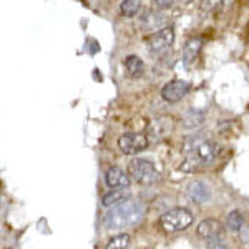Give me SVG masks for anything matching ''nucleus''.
<instances>
[{"mask_svg":"<svg viewBox=\"0 0 249 249\" xmlns=\"http://www.w3.org/2000/svg\"><path fill=\"white\" fill-rule=\"evenodd\" d=\"M144 218V206L140 201L126 199V201L111 206V210L103 218V226L107 230H126L136 226Z\"/></svg>","mask_w":249,"mask_h":249,"instance_id":"obj_1","label":"nucleus"},{"mask_svg":"<svg viewBox=\"0 0 249 249\" xmlns=\"http://www.w3.org/2000/svg\"><path fill=\"white\" fill-rule=\"evenodd\" d=\"M195 214L184 208H175V210L166 211L160 218V228L164 232H179L184 231L193 224Z\"/></svg>","mask_w":249,"mask_h":249,"instance_id":"obj_2","label":"nucleus"},{"mask_svg":"<svg viewBox=\"0 0 249 249\" xmlns=\"http://www.w3.org/2000/svg\"><path fill=\"white\" fill-rule=\"evenodd\" d=\"M128 175L133 181L143 184V186H150V184L160 179V173L155 168V164L143 158L131 160L130 164H128Z\"/></svg>","mask_w":249,"mask_h":249,"instance_id":"obj_3","label":"nucleus"},{"mask_svg":"<svg viewBox=\"0 0 249 249\" xmlns=\"http://www.w3.org/2000/svg\"><path fill=\"white\" fill-rule=\"evenodd\" d=\"M175 43V29L173 27H163L161 30L155 32L150 38H148V48L153 55L161 57Z\"/></svg>","mask_w":249,"mask_h":249,"instance_id":"obj_4","label":"nucleus"},{"mask_svg":"<svg viewBox=\"0 0 249 249\" xmlns=\"http://www.w3.org/2000/svg\"><path fill=\"white\" fill-rule=\"evenodd\" d=\"M148 144V138L143 133H135V131H128V133H123L118 138V148L123 151L124 155H138L142 153L143 150H146Z\"/></svg>","mask_w":249,"mask_h":249,"instance_id":"obj_5","label":"nucleus"},{"mask_svg":"<svg viewBox=\"0 0 249 249\" xmlns=\"http://www.w3.org/2000/svg\"><path fill=\"white\" fill-rule=\"evenodd\" d=\"M191 91V85L184 80H173L161 88V98L168 103H176L183 100Z\"/></svg>","mask_w":249,"mask_h":249,"instance_id":"obj_6","label":"nucleus"},{"mask_svg":"<svg viewBox=\"0 0 249 249\" xmlns=\"http://www.w3.org/2000/svg\"><path fill=\"white\" fill-rule=\"evenodd\" d=\"M190 153L195 155L203 164H210L216 161V158L219 156V146L214 142H210V140H201Z\"/></svg>","mask_w":249,"mask_h":249,"instance_id":"obj_7","label":"nucleus"},{"mask_svg":"<svg viewBox=\"0 0 249 249\" xmlns=\"http://www.w3.org/2000/svg\"><path fill=\"white\" fill-rule=\"evenodd\" d=\"M105 183L108 188L115 190V188H128L131 183V178L126 171H123L122 168L118 166H111L108 168V171L105 173Z\"/></svg>","mask_w":249,"mask_h":249,"instance_id":"obj_8","label":"nucleus"},{"mask_svg":"<svg viewBox=\"0 0 249 249\" xmlns=\"http://www.w3.org/2000/svg\"><path fill=\"white\" fill-rule=\"evenodd\" d=\"M188 196L198 204H206L211 199V190L206 183L203 181H191L186 186Z\"/></svg>","mask_w":249,"mask_h":249,"instance_id":"obj_9","label":"nucleus"},{"mask_svg":"<svg viewBox=\"0 0 249 249\" xmlns=\"http://www.w3.org/2000/svg\"><path fill=\"white\" fill-rule=\"evenodd\" d=\"M221 231H223V224H221L218 219H204L198 224V228H196L198 236L203 239L216 238V236L221 234Z\"/></svg>","mask_w":249,"mask_h":249,"instance_id":"obj_10","label":"nucleus"},{"mask_svg":"<svg viewBox=\"0 0 249 249\" xmlns=\"http://www.w3.org/2000/svg\"><path fill=\"white\" fill-rule=\"evenodd\" d=\"M203 48V38L201 37H193L190 40H186L183 47V62L184 65H191L196 60V57L199 55Z\"/></svg>","mask_w":249,"mask_h":249,"instance_id":"obj_11","label":"nucleus"},{"mask_svg":"<svg viewBox=\"0 0 249 249\" xmlns=\"http://www.w3.org/2000/svg\"><path fill=\"white\" fill-rule=\"evenodd\" d=\"M130 199V195L126 191H123V188H115V190L108 191L102 199V204L105 208H111V206H116V204L126 201Z\"/></svg>","mask_w":249,"mask_h":249,"instance_id":"obj_12","label":"nucleus"},{"mask_svg":"<svg viewBox=\"0 0 249 249\" xmlns=\"http://www.w3.org/2000/svg\"><path fill=\"white\" fill-rule=\"evenodd\" d=\"M124 68H126V73L130 75L131 78H138L143 75L144 71V63L143 60L136 55H128L124 58Z\"/></svg>","mask_w":249,"mask_h":249,"instance_id":"obj_13","label":"nucleus"},{"mask_svg":"<svg viewBox=\"0 0 249 249\" xmlns=\"http://www.w3.org/2000/svg\"><path fill=\"white\" fill-rule=\"evenodd\" d=\"M140 9H142V0H123L120 3V12L126 18H133L140 12Z\"/></svg>","mask_w":249,"mask_h":249,"instance_id":"obj_14","label":"nucleus"},{"mask_svg":"<svg viewBox=\"0 0 249 249\" xmlns=\"http://www.w3.org/2000/svg\"><path fill=\"white\" fill-rule=\"evenodd\" d=\"M130 246H131V238L126 232H120V234L113 236V238L105 244L107 249H124Z\"/></svg>","mask_w":249,"mask_h":249,"instance_id":"obj_15","label":"nucleus"},{"mask_svg":"<svg viewBox=\"0 0 249 249\" xmlns=\"http://www.w3.org/2000/svg\"><path fill=\"white\" fill-rule=\"evenodd\" d=\"M226 226L232 232H239L244 226V216L239 211H231L226 218Z\"/></svg>","mask_w":249,"mask_h":249,"instance_id":"obj_16","label":"nucleus"},{"mask_svg":"<svg viewBox=\"0 0 249 249\" xmlns=\"http://www.w3.org/2000/svg\"><path fill=\"white\" fill-rule=\"evenodd\" d=\"M204 122V113L198 110H190L184 116V126L186 128H198Z\"/></svg>","mask_w":249,"mask_h":249,"instance_id":"obj_17","label":"nucleus"},{"mask_svg":"<svg viewBox=\"0 0 249 249\" xmlns=\"http://www.w3.org/2000/svg\"><path fill=\"white\" fill-rule=\"evenodd\" d=\"M223 0H203L201 2V12L203 14H213L221 7Z\"/></svg>","mask_w":249,"mask_h":249,"instance_id":"obj_18","label":"nucleus"},{"mask_svg":"<svg viewBox=\"0 0 249 249\" xmlns=\"http://www.w3.org/2000/svg\"><path fill=\"white\" fill-rule=\"evenodd\" d=\"M208 241H210V243L206 244L208 248H221V249L226 248L224 241H223V239H219V236H216V238H213V239H208Z\"/></svg>","mask_w":249,"mask_h":249,"instance_id":"obj_19","label":"nucleus"},{"mask_svg":"<svg viewBox=\"0 0 249 249\" xmlns=\"http://www.w3.org/2000/svg\"><path fill=\"white\" fill-rule=\"evenodd\" d=\"M176 2H178V0H155L158 9H170V7L175 5Z\"/></svg>","mask_w":249,"mask_h":249,"instance_id":"obj_20","label":"nucleus"}]
</instances>
